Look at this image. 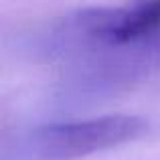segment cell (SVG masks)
<instances>
[{
  "mask_svg": "<svg viewBox=\"0 0 160 160\" xmlns=\"http://www.w3.org/2000/svg\"><path fill=\"white\" fill-rule=\"evenodd\" d=\"M146 132L148 122L126 113L43 124L6 138L0 160H79L134 142Z\"/></svg>",
  "mask_w": 160,
  "mask_h": 160,
  "instance_id": "6da1fadb",
  "label": "cell"
},
{
  "mask_svg": "<svg viewBox=\"0 0 160 160\" xmlns=\"http://www.w3.org/2000/svg\"><path fill=\"white\" fill-rule=\"evenodd\" d=\"M160 71V24L132 49L113 55L77 73V81L91 89L118 87L150 77Z\"/></svg>",
  "mask_w": 160,
  "mask_h": 160,
  "instance_id": "7a4b0ae2",
  "label": "cell"
}]
</instances>
